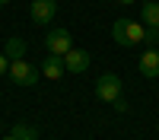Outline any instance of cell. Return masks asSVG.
<instances>
[{
  "mask_svg": "<svg viewBox=\"0 0 159 140\" xmlns=\"http://www.w3.org/2000/svg\"><path fill=\"white\" fill-rule=\"evenodd\" d=\"M10 80L16 83V86H35L38 83V70L25 57H13L10 61Z\"/></svg>",
  "mask_w": 159,
  "mask_h": 140,
  "instance_id": "3",
  "label": "cell"
},
{
  "mask_svg": "<svg viewBox=\"0 0 159 140\" xmlns=\"http://www.w3.org/2000/svg\"><path fill=\"white\" fill-rule=\"evenodd\" d=\"M29 16H32L35 25H48L51 19L57 16V0H32Z\"/></svg>",
  "mask_w": 159,
  "mask_h": 140,
  "instance_id": "5",
  "label": "cell"
},
{
  "mask_svg": "<svg viewBox=\"0 0 159 140\" xmlns=\"http://www.w3.org/2000/svg\"><path fill=\"white\" fill-rule=\"evenodd\" d=\"M7 57H25V42L22 38H7Z\"/></svg>",
  "mask_w": 159,
  "mask_h": 140,
  "instance_id": "10",
  "label": "cell"
},
{
  "mask_svg": "<svg viewBox=\"0 0 159 140\" xmlns=\"http://www.w3.org/2000/svg\"><path fill=\"white\" fill-rule=\"evenodd\" d=\"M96 96H99V102H108V105H115V102L124 96V83H121V76H118V73H102L99 80H96Z\"/></svg>",
  "mask_w": 159,
  "mask_h": 140,
  "instance_id": "2",
  "label": "cell"
},
{
  "mask_svg": "<svg viewBox=\"0 0 159 140\" xmlns=\"http://www.w3.org/2000/svg\"><path fill=\"white\" fill-rule=\"evenodd\" d=\"M10 134L16 137V140H38V131H35L32 124H16V127L10 131Z\"/></svg>",
  "mask_w": 159,
  "mask_h": 140,
  "instance_id": "11",
  "label": "cell"
},
{
  "mask_svg": "<svg viewBox=\"0 0 159 140\" xmlns=\"http://www.w3.org/2000/svg\"><path fill=\"white\" fill-rule=\"evenodd\" d=\"M140 16H143V25L147 29H159V3L156 0H147L140 7Z\"/></svg>",
  "mask_w": 159,
  "mask_h": 140,
  "instance_id": "9",
  "label": "cell"
},
{
  "mask_svg": "<svg viewBox=\"0 0 159 140\" xmlns=\"http://www.w3.org/2000/svg\"><path fill=\"white\" fill-rule=\"evenodd\" d=\"M0 140H16V137H13V134H7V137H0Z\"/></svg>",
  "mask_w": 159,
  "mask_h": 140,
  "instance_id": "16",
  "label": "cell"
},
{
  "mask_svg": "<svg viewBox=\"0 0 159 140\" xmlns=\"http://www.w3.org/2000/svg\"><path fill=\"white\" fill-rule=\"evenodd\" d=\"M137 67H140V73L147 76V80H159V48H147L140 54Z\"/></svg>",
  "mask_w": 159,
  "mask_h": 140,
  "instance_id": "7",
  "label": "cell"
},
{
  "mask_svg": "<svg viewBox=\"0 0 159 140\" xmlns=\"http://www.w3.org/2000/svg\"><path fill=\"white\" fill-rule=\"evenodd\" d=\"M7 3H10V0H0V7H7Z\"/></svg>",
  "mask_w": 159,
  "mask_h": 140,
  "instance_id": "17",
  "label": "cell"
},
{
  "mask_svg": "<svg viewBox=\"0 0 159 140\" xmlns=\"http://www.w3.org/2000/svg\"><path fill=\"white\" fill-rule=\"evenodd\" d=\"M143 42H147L150 48H156V45H159V29H147V35H143Z\"/></svg>",
  "mask_w": 159,
  "mask_h": 140,
  "instance_id": "12",
  "label": "cell"
},
{
  "mask_svg": "<svg viewBox=\"0 0 159 140\" xmlns=\"http://www.w3.org/2000/svg\"><path fill=\"white\" fill-rule=\"evenodd\" d=\"M10 73V57H7V51H0V76H7Z\"/></svg>",
  "mask_w": 159,
  "mask_h": 140,
  "instance_id": "13",
  "label": "cell"
},
{
  "mask_svg": "<svg viewBox=\"0 0 159 140\" xmlns=\"http://www.w3.org/2000/svg\"><path fill=\"white\" fill-rule=\"evenodd\" d=\"M89 64H92V57H89V51H83V48H70L67 54H64V67H67L70 73H86Z\"/></svg>",
  "mask_w": 159,
  "mask_h": 140,
  "instance_id": "6",
  "label": "cell"
},
{
  "mask_svg": "<svg viewBox=\"0 0 159 140\" xmlns=\"http://www.w3.org/2000/svg\"><path fill=\"white\" fill-rule=\"evenodd\" d=\"M115 111H127V102H124V96H121V99L115 102Z\"/></svg>",
  "mask_w": 159,
  "mask_h": 140,
  "instance_id": "14",
  "label": "cell"
},
{
  "mask_svg": "<svg viewBox=\"0 0 159 140\" xmlns=\"http://www.w3.org/2000/svg\"><path fill=\"white\" fill-rule=\"evenodd\" d=\"M42 73L48 76V80H61L64 73H67V67H64V57H57V54H48L45 61H42Z\"/></svg>",
  "mask_w": 159,
  "mask_h": 140,
  "instance_id": "8",
  "label": "cell"
},
{
  "mask_svg": "<svg viewBox=\"0 0 159 140\" xmlns=\"http://www.w3.org/2000/svg\"><path fill=\"white\" fill-rule=\"evenodd\" d=\"M143 35H147V25L134 22V19H115V25H111V38H115V45H121V48L140 45Z\"/></svg>",
  "mask_w": 159,
  "mask_h": 140,
  "instance_id": "1",
  "label": "cell"
},
{
  "mask_svg": "<svg viewBox=\"0 0 159 140\" xmlns=\"http://www.w3.org/2000/svg\"><path fill=\"white\" fill-rule=\"evenodd\" d=\"M118 3H121V7H130V3H134V0H118Z\"/></svg>",
  "mask_w": 159,
  "mask_h": 140,
  "instance_id": "15",
  "label": "cell"
},
{
  "mask_svg": "<svg viewBox=\"0 0 159 140\" xmlns=\"http://www.w3.org/2000/svg\"><path fill=\"white\" fill-rule=\"evenodd\" d=\"M45 48H48V54L64 57V54L73 48V35H70L67 29H51V32L45 35Z\"/></svg>",
  "mask_w": 159,
  "mask_h": 140,
  "instance_id": "4",
  "label": "cell"
}]
</instances>
